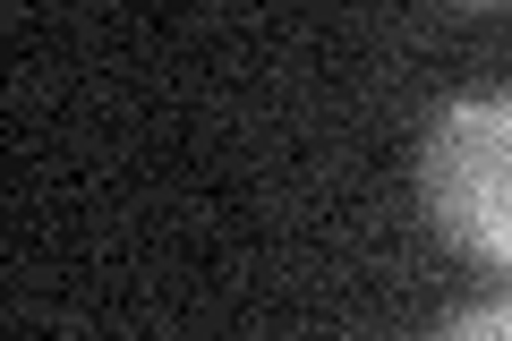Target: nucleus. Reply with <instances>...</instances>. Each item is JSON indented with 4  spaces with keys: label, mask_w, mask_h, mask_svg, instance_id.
<instances>
[{
    "label": "nucleus",
    "mask_w": 512,
    "mask_h": 341,
    "mask_svg": "<svg viewBox=\"0 0 512 341\" xmlns=\"http://www.w3.org/2000/svg\"><path fill=\"white\" fill-rule=\"evenodd\" d=\"M427 214L453 248L512 273V94H461L427 137Z\"/></svg>",
    "instance_id": "f257e3e1"
},
{
    "label": "nucleus",
    "mask_w": 512,
    "mask_h": 341,
    "mask_svg": "<svg viewBox=\"0 0 512 341\" xmlns=\"http://www.w3.org/2000/svg\"><path fill=\"white\" fill-rule=\"evenodd\" d=\"M436 341H512V290L487 299V307H470V316H453Z\"/></svg>",
    "instance_id": "f03ea898"
}]
</instances>
